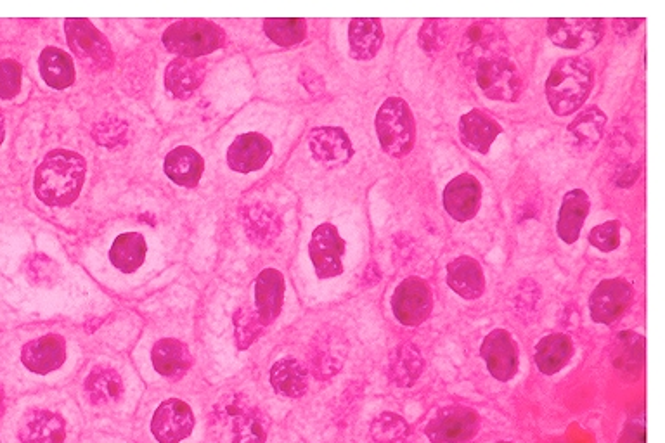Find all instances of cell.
Returning <instances> with one entry per match:
<instances>
[{
  "instance_id": "f1b7e54d",
  "label": "cell",
  "mask_w": 665,
  "mask_h": 443,
  "mask_svg": "<svg viewBox=\"0 0 665 443\" xmlns=\"http://www.w3.org/2000/svg\"><path fill=\"white\" fill-rule=\"evenodd\" d=\"M151 360H153L156 373L167 376V378H175L188 371V348L184 347L181 341L170 340V338L160 340L153 347Z\"/></svg>"
},
{
  "instance_id": "44dd1931",
  "label": "cell",
  "mask_w": 665,
  "mask_h": 443,
  "mask_svg": "<svg viewBox=\"0 0 665 443\" xmlns=\"http://www.w3.org/2000/svg\"><path fill=\"white\" fill-rule=\"evenodd\" d=\"M459 134L468 148L480 155L489 153L492 142L501 134V127L478 110L470 111L459 120Z\"/></svg>"
},
{
  "instance_id": "7c38bea8",
  "label": "cell",
  "mask_w": 665,
  "mask_h": 443,
  "mask_svg": "<svg viewBox=\"0 0 665 443\" xmlns=\"http://www.w3.org/2000/svg\"><path fill=\"white\" fill-rule=\"evenodd\" d=\"M480 354L484 357L485 366L498 381H510L515 378L518 369V354L510 334L504 329H494L485 336Z\"/></svg>"
},
{
  "instance_id": "b9f144b4",
  "label": "cell",
  "mask_w": 665,
  "mask_h": 443,
  "mask_svg": "<svg viewBox=\"0 0 665 443\" xmlns=\"http://www.w3.org/2000/svg\"><path fill=\"white\" fill-rule=\"evenodd\" d=\"M498 443H511V442H498Z\"/></svg>"
},
{
  "instance_id": "4316f807",
  "label": "cell",
  "mask_w": 665,
  "mask_h": 443,
  "mask_svg": "<svg viewBox=\"0 0 665 443\" xmlns=\"http://www.w3.org/2000/svg\"><path fill=\"white\" fill-rule=\"evenodd\" d=\"M144 258H146V241L137 232L120 234L111 244V264L125 274L136 272L144 264Z\"/></svg>"
},
{
  "instance_id": "2e32d148",
  "label": "cell",
  "mask_w": 665,
  "mask_h": 443,
  "mask_svg": "<svg viewBox=\"0 0 665 443\" xmlns=\"http://www.w3.org/2000/svg\"><path fill=\"white\" fill-rule=\"evenodd\" d=\"M271 153V142L267 141L264 135L243 134L231 144L227 151V161L229 167L236 172L250 174L264 167Z\"/></svg>"
},
{
  "instance_id": "e575fe53",
  "label": "cell",
  "mask_w": 665,
  "mask_h": 443,
  "mask_svg": "<svg viewBox=\"0 0 665 443\" xmlns=\"http://www.w3.org/2000/svg\"><path fill=\"white\" fill-rule=\"evenodd\" d=\"M641 336L627 331L620 336L622 345L617 347V357H615V366H622L624 373H636L640 371L641 362H643V341Z\"/></svg>"
},
{
  "instance_id": "4fadbf2b",
  "label": "cell",
  "mask_w": 665,
  "mask_h": 443,
  "mask_svg": "<svg viewBox=\"0 0 665 443\" xmlns=\"http://www.w3.org/2000/svg\"><path fill=\"white\" fill-rule=\"evenodd\" d=\"M482 189L473 175L463 174L452 179L444 189L442 203L446 212L458 222L473 219L480 205Z\"/></svg>"
},
{
  "instance_id": "5b68a950",
  "label": "cell",
  "mask_w": 665,
  "mask_h": 443,
  "mask_svg": "<svg viewBox=\"0 0 665 443\" xmlns=\"http://www.w3.org/2000/svg\"><path fill=\"white\" fill-rule=\"evenodd\" d=\"M548 37L562 49L591 51L600 44L603 25L593 18H556L548 21Z\"/></svg>"
},
{
  "instance_id": "8d00e7d4",
  "label": "cell",
  "mask_w": 665,
  "mask_h": 443,
  "mask_svg": "<svg viewBox=\"0 0 665 443\" xmlns=\"http://www.w3.org/2000/svg\"><path fill=\"white\" fill-rule=\"evenodd\" d=\"M265 426L262 419L252 412H241L234 419L233 443H264Z\"/></svg>"
},
{
  "instance_id": "ac0fdd59",
  "label": "cell",
  "mask_w": 665,
  "mask_h": 443,
  "mask_svg": "<svg viewBox=\"0 0 665 443\" xmlns=\"http://www.w3.org/2000/svg\"><path fill=\"white\" fill-rule=\"evenodd\" d=\"M285 281L276 269H265L255 281V309L260 324H271L283 307Z\"/></svg>"
},
{
  "instance_id": "d590c367",
  "label": "cell",
  "mask_w": 665,
  "mask_h": 443,
  "mask_svg": "<svg viewBox=\"0 0 665 443\" xmlns=\"http://www.w3.org/2000/svg\"><path fill=\"white\" fill-rule=\"evenodd\" d=\"M499 33L491 23H475L468 28L465 40H463V56H475L477 52H485L491 49V45L498 40Z\"/></svg>"
},
{
  "instance_id": "9c48e42d",
  "label": "cell",
  "mask_w": 665,
  "mask_h": 443,
  "mask_svg": "<svg viewBox=\"0 0 665 443\" xmlns=\"http://www.w3.org/2000/svg\"><path fill=\"white\" fill-rule=\"evenodd\" d=\"M631 286L622 279H605L594 288L589 298L591 319L598 324L610 326L619 321L620 315L626 312L631 303Z\"/></svg>"
},
{
  "instance_id": "7a4b0ae2",
  "label": "cell",
  "mask_w": 665,
  "mask_h": 443,
  "mask_svg": "<svg viewBox=\"0 0 665 443\" xmlns=\"http://www.w3.org/2000/svg\"><path fill=\"white\" fill-rule=\"evenodd\" d=\"M593 89V70L586 59L565 58L558 61L546 82V97L556 115L579 110Z\"/></svg>"
},
{
  "instance_id": "603a6c76",
  "label": "cell",
  "mask_w": 665,
  "mask_h": 443,
  "mask_svg": "<svg viewBox=\"0 0 665 443\" xmlns=\"http://www.w3.org/2000/svg\"><path fill=\"white\" fill-rule=\"evenodd\" d=\"M203 77L205 63L201 59L179 58L168 65L165 84L175 97H188L200 87Z\"/></svg>"
},
{
  "instance_id": "ffe728a7",
  "label": "cell",
  "mask_w": 665,
  "mask_h": 443,
  "mask_svg": "<svg viewBox=\"0 0 665 443\" xmlns=\"http://www.w3.org/2000/svg\"><path fill=\"white\" fill-rule=\"evenodd\" d=\"M588 213L589 198L582 189H574L565 194L556 224V232L563 243L572 244L579 239Z\"/></svg>"
},
{
  "instance_id": "cb8c5ba5",
  "label": "cell",
  "mask_w": 665,
  "mask_h": 443,
  "mask_svg": "<svg viewBox=\"0 0 665 443\" xmlns=\"http://www.w3.org/2000/svg\"><path fill=\"white\" fill-rule=\"evenodd\" d=\"M165 174L179 186H196L203 174V158L188 146L172 149L165 158Z\"/></svg>"
},
{
  "instance_id": "f546056e",
  "label": "cell",
  "mask_w": 665,
  "mask_h": 443,
  "mask_svg": "<svg viewBox=\"0 0 665 443\" xmlns=\"http://www.w3.org/2000/svg\"><path fill=\"white\" fill-rule=\"evenodd\" d=\"M271 383L276 392L297 399L307 390V371L295 359H283L271 369Z\"/></svg>"
},
{
  "instance_id": "1f68e13d",
  "label": "cell",
  "mask_w": 665,
  "mask_h": 443,
  "mask_svg": "<svg viewBox=\"0 0 665 443\" xmlns=\"http://www.w3.org/2000/svg\"><path fill=\"white\" fill-rule=\"evenodd\" d=\"M264 32L274 44L281 47L297 45L305 39V21L300 18H269L264 21Z\"/></svg>"
},
{
  "instance_id": "ba28073f",
  "label": "cell",
  "mask_w": 665,
  "mask_h": 443,
  "mask_svg": "<svg viewBox=\"0 0 665 443\" xmlns=\"http://www.w3.org/2000/svg\"><path fill=\"white\" fill-rule=\"evenodd\" d=\"M477 82L485 96L494 101H515L520 92L517 68L508 59H482Z\"/></svg>"
},
{
  "instance_id": "d4e9b609",
  "label": "cell",
  "mask_w": 665,
  "mask_h": 443,
  "mask_svg": "<svg viewBox=\"0 0 665 443\" xmlns=\"http://www.w3.org/2000/svg\"><path fill=\"white\" fill-rule=\"evenodd\" d=\"M572 352L574 348L569 336L560 333L549 334L537 343L536 357H534L537 369L546 376L556 374L567 366Z\"/></svg>"
},
{
  "instance_id": "74e56055",
  "label": "cell",
  "mask_w": 665,
  "mask_h": 443,
  "mask_svg": "<svg viewBox=\"0 0 665 443\" xmlns=\"http://www.w3.org/2000/svg\"><path fill=\"white\" fill-rule=\"evenodd\" d=\"M589 243L593 244L596 250L614 251L619 248V222L617 220H608L605 224L596 225L593 231L589 232Z\"/></svg>"
},
{
  "instance_id": "6da1fadb",
  "label": "cell",
  "mask_w": 665,
  "mask_h": 443,
  "mask_svg": "<svg viewBox=\"0 0 665 443\" xmlns=\"http://www.w3.org/2000/svg\"><path fill=\"white\" fill-rule=\"evenodd\" d=\"M84 180V158L73 151L56 149L37 168L35 191L47 205L66 206L77 200Z\"/></svg>"
},
{
  "instance_id": "d6986e66",
  "label": "cell",
  "mask_w": 665,
  "mask_h": 443,
  "mask_svg": "<svg viewBox=\"0 0 665 443\" xmlns=\"http://www.w3.org/2000/svg\"><path fill=\"white\" fill-rule=\"evenodd\" d=\"M447 284L465 300H475L484 291V272L472 257H459L447 265Z\"/></svg>"
},
{
  "instance_id": "8fae6325",
  "label": "cell",
  "mask_w": 665,
  "mask_h": 443,
  "mask_svg": "<svg viewBox=\"0 0 665 443\" xmlns=\"http://www.w3.org/2000/svg\"><path fill=\"white\" fill-rule=\"evenodd\" d=\"M194 430V414L186 402L179 399L165 400L156 409L151 431L160 443H179Z\"/></svg>"
},
{
  "instance_id": "9a60e30c",
  "label": "cell",
  "mask_w": 665,
  "mask_h": 443,
  "mask_svg": "<svg viewBox=\"0 0 665 443\" xmlns=\"http://www.w3.org/2000/svg\"><path fill=\"white\" fill-rule=\"evenodd\" d=\"M310 149L317 161L328 167H340L349 163L354 155L349 135L338 127H321L310 135Z\"/></svg>"
},
{
  "instance_id": "d6a6232c",
  "label": "cell",
  "mask_w": 665,
  "mask_h": 443,
  "mask_svg": "<svg viewBox=\"0 0 665 443\" xmlns=\"http://www.w3.org/2000/svg\"><path fill=\"white\" fill-rule=\"evenodd\" d=\"M371 437L376 443H406L409 426L395 412H383L371 424Z\"/></svg>"
},
{
  "instance_id": "ab89813d",
  "label": "cell",
  "mask_w": 665,
  "mask_h": 443,
  "mask_svg": "<svg viewBox=\"0 0 665 443\" xmlns=\"http://www.w3.org/2000/svg\"><path fill=\"white\" fill-rule=\"evenodd\" d=\"M4 134H6V130H4V116L0 115V144L4 141Z\"/></svg>"
},
{
  "instance_id": "484cf974",
  "label": "cell",
  "mask_w": 665,
  "mask_h": 443,
  "mask_svg": "<svg viewBox=\"0 0 665 443\" xmlns=\"http://www.w3.org/2000/svg\"><path fill=\"white\" fill-rule=\"evenodd\" d=\"M350 54L356 59L375 58L383 42L380 20L356 18L349 26Z\"/></svg>"
},
{
  "instance_id": "e0dca14e",
  "label": "cell",
  "mask_w": 665,
  "mask_h": 443,
  "mask_svg": "<svg viewBox=\"0 0 665 443\" xmlns=\"http://www.w3.org/2000/svg\"><path fill=\"white\" fill-rule=\"evenodd\" d=\"M21 359L32 373H52L65 362V340L56 334H49V336H42L39 340L30 341L23 348Z\"/></svg>"
},
{
  "instance_id": "3957f363",
  "label": "cell",
  "mask_w": 665,
  "mask_h": 443,
  "mask_svg": "<svg viewBox=\"0 0 665 443\" xmlns=\"http://www.w3.org/2000/svg\"><path fill=\"white\" fill-rule=\"evenodd\" d=\"M376 134L381 148L395 158L406 156L414 146V120L406 101L388 97L376 115Z\"/></svg>"
},
{
  "instance_id": "277c9868",
  "label": "cell",
  "mask_w": 665,
  "mask_h": 443,
  "mask_svg": "<svg viewBox=\"0 0 665 443\" xmlns=\"http://www.w3.org/2000/svg\"><path fill=\"white\" fill-rule=\"evenodd\" d=\"M224 42L219 26L205 20H181L170 25L163 33L167 51L181 54V58L200 59L217 51Z\"/></svg>"
},
{
  "instance_id": "f35d334b",
  "label": "cell",
  "mask_w": 665,
  "mask_h": 443,
  "mask_svg": "<svg viewBox=\"0 0 665 443\" xmlns=\"http://www.w3.org/2000/svg\"><path fill=\"white\" fill-rule=\"evenodd\" d=\"M21 66L13 59L0 61V97L11 99L20 92Z\"/></svg>"
},
{
  "instance_id": "83f0119b",
  "label": "cell",
  "mask_w": 665,
  "mask_h": 443,
  "mask_svg": "<svg viewBox=\"0 0 665 443\" xmlns=\"http://www.w3.org/2000/svg\"><path fill=\"white\" fill-rule=\"evenodd\" d=\"M40 75L52 89H66L75 80V68L73 61L66 52L47 47L40 54Z\"/></svg>"
},
{
  "instance_id": "30bf717a",
  "label": "cell",
  "mask_w": 665,
  "mask_h": 443,
  "mask_svg": "<svg viewBox=\"0 0 665 443\" xmlns=\"http://www.w3.org/2000/svg\"><path fill=\"white\" fill-rule=\"evenodd\" d=\"M478 430L477 414L466 407H447L427 426V437L433 443H465Z\"/></svg>"
},
{
  "instance_id": "4dcf8cb0",
  "label": "cell",
  "mask_w": 665,
  "mask_h": 443,
  "mask_svg": "<svg viewBox=\"0 0 665 443\" xmlns=\"http://www.w3.org/2000/svg\"><path fill=\"white\" fill-rule=\"evenodd\" d=\"M607 123V116L598 108H588L569 125V134L581 148H593L598 144Z\"/></svg>"
},
{
  "instance_id": "60d3db41",
  "label": "cell",
  "mask_w": 665,
  "mask_h": 443,
  "mask_svg": "<svg viewBox=\"0 0 665 443\" xmlns=\"http://www.w3.org/2000/svg\"><path fill=\"white\" fill-rule=\"evenodd\" d=\"M2 405H4V395L0 392V411H2Z\"/></svg>"
},
{
  "instance_id": "7402d4cb",
  "label": "cell",
  "mask_w": 665,
  "mask_h": 443,
  "mask_svg": "<svg viewBox=\"0 0 665 443\" xmlns=\"http://www.w3.org/2000/svg\"><path fill=\"white\" fill-rule=\"evenodd\" d=\"M20 440L23 443H63L65 421L52 412H30L21 423Z\"/></svg>"
},
{
  "instance_id": "836d02e7",
  "label": "cell",
  "mask_w": 665,
  "mask_h": 443,
  "mask_svg": "<svg viewBox=\"0 0 665 443\" xmlns=\"http://www.w3.org/2000/svg\"><path fill=\"white\" fill-rule=\"evenodd\" d=\"M87 392L94 402H111L122 393V381L115 371H97L87 379Z\"/></svg>"
},
{
  "instance_id": "8992f818",
  "label": "cell",
  "mask_w": 665,
  "mask_h": 443,
  "mask_svg": "<svg viewBox=\"0 0 665 443\" xmlns=\"http://www.w3.org/2000/svg\"><path fill=\"white\" fill-rule=\"evenodd\" d=\"M309 255L317 277L331 279L343 272L345 241L333 224H321L317 227L309 243Z\"/></svg>"
},
{
  "instance_id": "5bb4252c",
  "label": "cell",
  "mask_w": 665,
  "mask_h": 443,
  "mask_svg": "<svg viewBox=\"0 0 665 443\" xmlns=\"http://www.w3.org/2000/svg\"><path fill=\"white\" fill-rule=\"evenodd\" d=\"M66 37L72 51L80 58L94 59L96 63H110L111 52L110 45L106 42L103 35L97 32L89 20H80L72 18L65 21Z\"/></svg>"
},
{
  "instance_id": "52a82bcc",
  "label": "cell",
  "mask_w": 665,
  "mask_h": 443,
  "mask_svg": "<svg viewBox=\"0 0 665 443\" xmlns=\"http://www.w3.org/2000/svg\"><path fill=\"white\" fill-rule=\"evenodd\" d=\"M395 319L404 326H418L432 312V291L428 284L409 277L395 288L392 296Z\"/></svg>"
}]
</instances>
